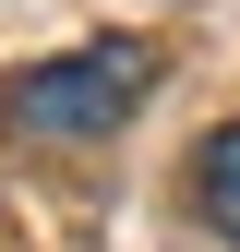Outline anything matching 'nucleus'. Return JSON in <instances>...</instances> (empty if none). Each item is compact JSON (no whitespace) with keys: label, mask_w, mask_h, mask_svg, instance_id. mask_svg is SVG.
Segmentation results:
<instances>
[{"label":"nucleus","mask_w":240,"mask_h":252,"mask_svg":"<svg viewBox=\"0 0 240 252\" xmlns=\"http://www.w3.org/2000/svg\"><path fill=\"white\" fill-rule=\"evenodd\" d=\"M144 96H156V48H144V36H84L60 60H24V72L0 84V120H12L24 144H96Z\"/></svg>","instance_id":"f257e3e1"},{"label":"nucleus","mask_w":240,"mask_h":252,"mask_svg":"<svg viewBox=\"0 0 240 252\" xmlns=\"http://www.w3.org/2000/svg\"><path fill=\"white\" fill-rule=\"evenodd\" d=\"M192 216L240 252V120H216V132L192 144Z\"/></svg>","instance_id":"f03ea898"}]
</instances>
